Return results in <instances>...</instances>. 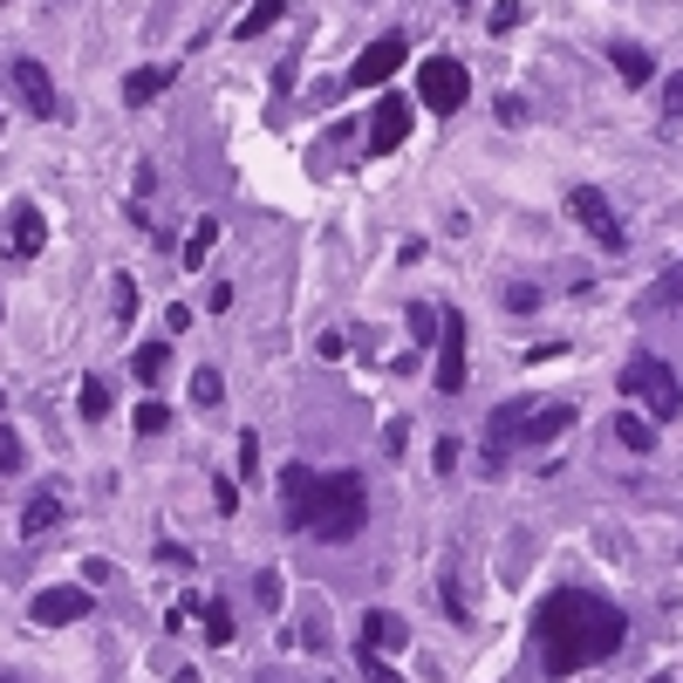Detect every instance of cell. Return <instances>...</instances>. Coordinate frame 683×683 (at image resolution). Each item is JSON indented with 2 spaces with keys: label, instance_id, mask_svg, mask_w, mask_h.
Returning a JSON list of instances; mask_svg holds the SVG:
<instances>
[{
  "label": "cell",
  "instance_id": "41",
  "mask_svg": "<svg viewBox=\"0 0 683 683\" xmlns=\"http://www.w3.org/2000/svg\"><path fill=\"white\" fill-rule=\"evenodd\" d=\"M650 683H670V676H650Z\"/></svg>",
  "mask_w": 683,
  "mask_h": 683
},
{
  "label": "cell",
  "instance_id": "30",
  "mask_svg": "<svg viewBox=\"0 0 683 683\" xmlns=\"http://www.w3.org/2000/svg\"><path fill=\"white\" fill-rule=\"evenodd\" d=\"M506 308H513V314H534V308H540V288H534V280H513V288H506Z\"/></svg>",
  "mask_w": 683,
  "mask_h": 683
},
{
  "label": "cell",
  "instance_id": "42",
  "mask_svg": "<svg viewBox=\"0 0 683 683\" xmlns=\"http://www.w3.org/2000/svg\"><path fill=\"white\" fill-rule=\"evenodd\" d=\"M0 411H8V396H0Z\"/></svg>",
  "mask_w": 683,
  "mask_h": 683
},
{
  "label": "cell",
  "instance_id": "37",
  "mask_svg": "<svg viewBox=\"0 0 683 683\" xmlns=\"http://www.w3.org/2000/svg\"><path fill=\"white\" fill-rule=\"evenodd\" d=\"M431 465H437V472H452V465H458V437H437V452H431Z\"/></svg>",
  "mask_w": 683,
  "mask_h": 683
},
{
  "label": "cell",
  "instance_id": "33",
  "mask_svg": "<svg viewBox=\"0 0 683 683\" xmlns=\"http://www.w3.org/2000/svg\"><path fill=\"white\" fill-rule=\"evenodd\" d=\"M363 676H370V683H404V676H396V670H390L376 650H363Z\"/></svg>",
  "mask_w": 683,
  "mask_h": 683
},
{
  "label": "cell",
  "instance_id": "25",
  "mask_svg": "<svg viewBox=\"0 0 683 683\" xmlns=\"http://www.w3.org/2000/svg\"><path fill=\"white\" fill-rule=\"evenodd\" d=\"M219 396H226V376H219V370H198V376H192V404H198V411H213Z\"/></svg>",
  "mask_w": 683,
  "mask_h": 683
},
{
  "label": "cell",
  "instance_id": "5",
  "mask_svg": "<svg viewBox=\"0 0 683 683\" xmlns=\"http://www.w3.org/2000/svg\"><path fill=\"white\" fill-rule=\"evenodd\" d=\"M465 96H472V75H465L458 55H431V62L417 69V110L452 116V110H465Z\"/></svg>",
  "mask_w": 683,
  "mask_h": 683
},
{
  "label": "cell",
  "instance_id": "28",
  "mask_svg": "<svg viewBox=\"0 0 683 683\" xmlns=\"http://www.w3.org/2000/svg\"><path fill=\"white\" fill-rule=\"evenodd\" d=\"M411 342H437V308L431 301H411Z\"/></svg>",
  "mask_w": 683,
  "mask_h": 683
},
{
  "label": "cell",
  "instance_id": "10",
  "mask_svg": "<svg viewBox=\"0 0 683 683\" xmlns=\"http://www.w3.org/2000/svg\"><path fill=\"white\" fill-rule=\"evenodd\" d=\"M90 609H96V594L69 581V588H42V594H34V609H28V615L42 622V629H62V622H83Z\"/></svg>",
  "mask_w": 683,
  "mask_h": 683
},
{
  "label": "cell",
  "instance_id": "34",
  "mask_svg": "<svg viewBox=\"0 0 683 683\" xmlns=\"http://www.w3.org/2000/svg\"><path fill=\"white\" fill-rule=\"evenodd\" d=\"M383 445H390V458L411 445V417H390V431H383Z\"/></svg>",
  "mask_w": 683,
  "mask_h": 683
},
{
  "label": "cell",
  "instance_id": "12",
  "mask_svg": "<svg viewBox=\"0 0 683 683\" xmlns=\"http://www.w3.org/2000/svg\"><path fill=\"white\" fill-rule=\"evenodd\" d=\"M42 247H49V219H42V206L21 198V206L8 213V260H34Z\"/></svg>",
  "mask_w": 683,
  "mask_h": 683
},
{
  "label": "cell",
  "instance_id": "16",
  "mask_svg": "<svg viewBox=\"0 0 683 683\" xmlns=\"http://www.w3.org/2000/svg\"><path fill=\"white\" fill-rule=\"evenodd\" d=\"M55 527H62V499H55V493H34V499L21 506V534L42 540V534H55Z\"/></svg>",
  "mask_w": 683,
  "mask_h": 683
},
{
  "label": "cell",
  "instance_id": "38",
  "mask_svg": "<svg viewBox=\"0 0 683 683\" xmlns=\"http://www.w3.org/2000/svg\"><path fill=\"white\" fill-rule=\"evenodd\" d=\"M663 110L683 116V75H670V83H663Z\"/></svg>",
  "mask_w": 683,
  "mask_h": 683
},
{
  "label": "cell",
  "instance_id": "14",
  "mask_svg": "<svg viewBox=\"0 0 683 683\" xmlns=\"http://www.w3.org/2000/svg\"><path fill=\"white\" fill-rule=\"evenodd\" d=\"M172 83H178V69H172V62H151V69H131V75H124V103H131V110H151V103L165 96Z\"/></svg>",
  "mask_w": 683,
  "mask_h": 683
},
{
  "label": "cell",
  "instance_id": "11",
  "mask_svg": "<svg viewBox=\"0 0 683 683\" xmlns=\"http://www.w3.org/2000/svg\"><path fill=\"white\" fill-rule=\"evenodd\" d=\"M411 110H417L411 96H383L376 103V116H370V157H390L396 144L411 137Z\"/></svg>",
  "mask_w": 683,
  "mask_h": 683
},
{
  "label": "cell",
  "instance_id": "32",
  "mask_svg": "<svg viewBox=\"0 0 683 683\" xmlns=\"http://www.w3.org/2000/svg\"><path fill=\"white\" fill-rule=\"evenodd\" d=\"M519 14H527V8H519V0H499V8L486 14V28H493V34H506V28H519Z\"/></svg>",
  "mask_w": 683,
  "mask_h": 683
},
{
  "label": "cell",
  "instance_id": "1",
  "mask_svg": "<svg viewBox=\"0 0 683 683\" xmlns=\"http://www.w3.org/2000/svg\"><path fill=\"white\" fill-rule=\"evenodd\" d=\"M534 642H540V670L547 676H575V670H594V663H609L622 650L629 615L615 609V601L588 594V588H553L540 601Z\"/></svg>",
  "mask_w": 683,
  "mask_h": 683
},
{
  "label": "cell",
  "instance_id": "31",
  "mask_svg": "<svg viewBox=\"0 0 683 683\" xmlns=\"http://www.w3.org/2000/svg\"><path fill=\"white\" fill-rule=\"evenodd\" d=\"M165 424H172V411L157 404V396H151V404H137V431H144V437H157V431H165Z\"/></svg>",
  "mask_w": 683,
  "mask_h": 683
},
{
  "label": "cell",
  "instance_id": "29",
  "mask_svg": "<svg viewBox=\"0 0 683 683\" xmlns=\"http://www.w3.org/2000/svg\"><path fill=\"white\" fill-rule=\"evenodd\" d=\"M21 465H28V445H21L8 424H0V472H21Z\"/></svg>",
  "mask_w": 683,
  "mask_h": 683
},
{
  "label": "cell",
  "instance_id": "3",
  "mask_svg": "<svg viewBox=\"0 0 683 683\" xmlns=\"http://www.w3.org/2000/svg\"><path fill=\"white\" fill-rule=\"evenodd\" d=\"M370 527V493H363V472H329L314 493V513H308V534L321 540H355Z\"/></svg>",
  "mask_w": 683,
  "mask_h": 683
},
{
  "label": "cell",
  "instance_id": "26",
  "mask_svg": "<svg viewBox=\"0 0 683 683\" xmlns=\"http://www.w3.org/2000/svg\"><path fill=\"white\" fill-rule=\"evenodd\" d=\"M110 301H116V321L131 329V321H137V280H131V273H116V294H110Z\"/></svg>",
  "mask_w": 683,
  "mask_h": 683
},
{
  "label": "cell",
  "instance_id": "19",
  "mask_svg": "<svg viewBox=\"0 0 683 683\" xmlns=\"http://www.w3.org/2000/svg\"><path fill=\"white\" fill-rule=\"evenodd\" d=\"M663 308H683V260L656 280V288L650 294H642V314H663Z\"/></svg>",
  "mask_w": 683,
  "mask_h": 683
},
{
  "label": "cell",
  "instance_id": "20",
  "mask_svg": "<svg viewBox=\"0 0 683 683\" xmlns=\"http://www.w3.org/2000/svg\"><path fill=\"white\" fill-rule=\"evenodd\" d=\"M213 247H219V219L206 213V219H198V226H192V239H185V267L198 273V267H206V260H213Z\"/></svg>",
  "mask_w": 683,
  "mask_h": 683
},
{
  "label": "cell",
  "instance_id": "6",
  "mask_svg": "<svg viewBox=\"0 0 683 683\" xmlns=\"http://www.w3.org/2000/svg\"><path fill=\"white\" fill-rule=\"evenodd\" d=\"M8 83H14V96H21V110L34 116V124H55V116H62V90H55V75L34 62V55H14V62H8Z\"/></svg>",
  "mask_w": 683,
  "mask_h": 683
},
{
  "label": "cell",
  "instance_id": "17",
  "mask_svg": "<svg viewBox=\"0 0 683 683\" xmlns=\"http://www.w3.org/2000/svg\"><path fill=\"white\" fill-rule=\"evenodd\" d=\"M280 14H288V0H253V8L232 21V42H260V34H267Z\"/></svg>",
  "mask_w": 683,
  "mask_h": 683
},
{
  "label": "cell",
  "instance_id": "22",
  "mask_svg": "<svg viewBox=\"0 0 683 683\" xmlns=\"http://www.w3.org/2000/svg\"><path fill=\"white\" fill-rule=\"evenodd\" d=\"M75 411H83V424H103V417H110V376H83Z\"/></svg>",
  "mask_w": 683,
  "mask_h": 683
},
{
  "label": "cell",
  "instance_id": "13",
  "mask_svg": "<svg viewBox=\"0 0 683 683\" xmlns=\"http://www.w3.org/2000/svg\"><path fill=\"white\" fill-rule=\"evenodd\" d=\"M314 493H321V472H308V465H280V499H288V519H294V527H308Z\"/></svg>",
  "mask_w": 683,
  "mask_h": 683
},
{
  "label": "cell",
  "instance_id": "36",
  "mask_svg": "<svg viewBox=\"0 0 683 683\" xmlns=\"http://www.w3.org/2000/svg\"><path fill=\"white\" fill-rule=\"evenodd\" d=\"M213 506H219V513H226V519H232V513H239V486H232V478H219V486H213Z\"/></svg>",
  "mask_w": 683,
  "mask_h": 683
},
{
  "label": "cell",
  "instance_id": "15",
  "mask_svg": "<svg viewBox=\"0 0 683 683\" xmlns=\"http://www.w3.org/2000/svg\"><path fill=\"white\" fill-rule=\"evenodd\" d=\"M363 650H411V622L404 615H396V609H370L363 615Z\"/></svg>",
  "mask_w": 683,
  "mask_h": 683
},
{
  "label": "cell",
  "instance_id": "7",
  "mask_svg": "<svg viewBox=\"0 0 683 683\" xmlns=\"http://www.w3.org/2000/svg\"><path fill=\"white\" fill-rule=\"evenodd\" d=\"M568 213L581 219V232L594 239V247H609V253H622V247H629V232H622V219H615V206H609V192L575 185V192H568Z\"/></svg>",
  "mask_w": 683,
  "mask_h": 683
},
{
  "label": "cell",
  "instance_id": "23",
  "mask_svg": "<svg viewBox=\"0 0 683 683\" xmlns=\"http://www.w3.org/2000/svg\"><path fill=\"white\" fill-rule=\"evenodd\" d=\"M615 437H622L629 452H650V445H656V431H650V417H635V411H622V417H615Z\"/></svg>",
  "mask_w": 683,
  "mask_h": 683
},
{
  "label": "cell",
  "instance_id": "35",
  "mask_svg": "<svg viewBox=\"0 0 683 683\" xmlns=\"http://www.w3.org/2000/svg\"><path fill=\"white\" fill-rule=\"evenodd\" d=\"M260 465V431H239V472Z\"/></svg>",
  "mask_w": 683,
  "mask_h": 683
},
{
  "label": "cell",
  "instance_id": "27",
  "mask_svg": "<svg viewBox=\"0 0 683 683\" xmlns=\"http://www.w3.org/2000/svg\"><path fill=\"white\" fill-rule=\"evenodd\" d=\"M253 594H260V609H273V615H280V601H288V588H280V575H273V568H260V575H253Z\"/></svg>",
  "mask_w": 683,
  "mask_h": 683
},
{
  "label": "cell",
  "instance_id": "40",
  "mask_svg": "<svg viewBox=\"0 0 683 683\" xmlns=\"http://www.w3.org/2000/svg\"><path fill=\"white\" fill-rule=\"evenodd\" d=\"M165 329H172V335H178V329H192V308H185V301H172V308H165Z\"/></svg>",
  "mask_w": 683,
  "mask_h": 683
},
{
  "label": "cell",
  "instance_id": "18",
  "mask_svg": "<svg viewBox=\"0 0 683 683\" xmlns=\"http://www.w3.org/2000/svg\"><path fill=\"white\" fill-rule=\"evenodd\" d=\"M609 62H615V75H622L629 90H642V83H650V75H656L650 49H635V42H615V49H609Z\"/></svg>",
  "mask_w": 683,
  "mask_h": 683
},
{
  "label": "cell",
  "instance_id": "24",
  "mask_svg": "<svg viewBox=\"0 0 683 683\" xmlns=\"http://www.w3.org/2000/svg\"><path fill=\"white\" fill-rule=\"evenodd\" d=\"M206 642H213V650L232 642V609H226V601H206Z\"/></svg>",
  "mask_w": 683,
  "mask_h": 683
},
{
  "label": "cell",
  "instance_id": "2",
  "mask_svg": "<svg viewBox=\"0 0 683 683\" xmlns=\"http://www.w3.org/2000/svg\"><path fill=\"white\" fill-rule=\"evenodd\" d=\"M560 431H575V404H534V396L493 404V417H486V465L499 472L513 445H553Z\"/></svg>",
  "mask_w": 683,
  "mask_h": 683
},
{
  "label": "cell",
  "instance_id": "39",
  "mask_svg": "<svg viewBox=\"0 0 683 683\" xmlns=\"http://www.w3.org/2000/svg\"><path fill=\"white\" fill-rule=\"evenodd\" d=\"M499 124H527V103H519V96H499Z\"/></svg>",
  "mask_w": 683,
  "mask_h": 683
},
{
  "label": "cell",
  "instance_id": "8",
  "mask_svg": "<svg viewBox=\"0 0 683 683\" xmlns=\"http://www.w3.org/2000/svg\"><path fill=\"white\" fill-rule=\"evenodd\" d=\"M465 370H472V355H465V314L445 308V314H437V390L458 396V390H465Z\"/></svg>",
  "mask_w": 683,
  "mask_h": 683
},
{
  "label": "cell",
  "instance_id": "9",
  "mask_svg": "<svg viewBox=\"0 0 683 683\" xmlns=\"http://www.w3.org/2000/svg\"><path fill=\"white\" fill-rule=\"evenodd\" d=\"M404 55H411V42H404V34H376V42H370L363 55H355V69H349V83H355V90H383L390 75L404 69Z\"/></svg>",
  "mask_w": 683,
  "mask_h": 683
},
{
  "label": "cell",
  "instance_id": "21",
  "mask_svg": "<svg viewBox=\"0 0 683 683\" xmlns=\"http://www.w3.org/2000/svg\"><path fill=\"white\" fill-rule=\"evenodd\" d=\"M131 370H137V383H165V370H172V342H144V349L131 355Z\"/></svg>",
  "mask_w": 683,
  "mask_h": 683
},
{
  "label": "cell",
  "instance_id": "4",
  "mask_svg": "<svg viewBox=\"0 0 683 683\" xmlns=\"http://www.w3.org/2000/svg\"><path fill=\"white\" fill-rule=\"evenodd\" d=\"M622 396H635V404L650 411V424H670L683 411V383H676V370L663 363V355H629L622 363Z\"/></svg>",
  "mask_w": 683,
  "mask_h": 683
}]
</instances>
